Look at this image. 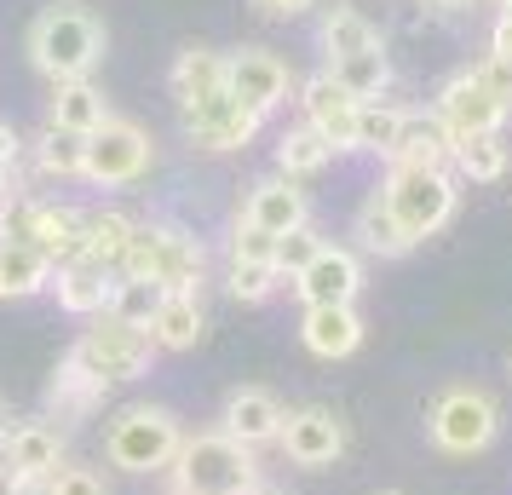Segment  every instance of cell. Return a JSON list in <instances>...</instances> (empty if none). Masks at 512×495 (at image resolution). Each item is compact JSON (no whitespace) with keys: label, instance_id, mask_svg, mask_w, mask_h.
<instances>
[{"label":"cell","instance_id":"1","mask_svg":"<svg viewBox=\"0 0 512 495\" xmlns=\"http://www.w3.org/2000/svg\"><path fill=\"white\" fill-rule=\"evenodd\" d=\"M98 58H104V24H98V12L75 6V0H58L29 24V64L47 75L52 87L58 81H87Z\"/></svg>","mask_w":512,"mask_h":495},{"label":"cell","instance_id":"2","mask_svg":"<svg viewBox=\"0 0 512 495\" xmlns=\"http://www.w3.org/2000/svg\"><path fill=\"white\" fill-rule=\"evenodd\" d=\"M173 495H254L259 490V461L254 449H242L225 432H196L173 455Z\"/></svg>","mask_w":512,"mask_h":495},{"label":"cell","instance_id":"3","mask_svg":"<svg viewBox=\"0 0 512 495\" xmlns=\"http://www.w3.org/2000/svg\"><path fill=\"white\" fill-rule=\"evenodd\" d=\"M202 242L185 236L179 225H139L127 254H121L116 277H133V283H156L162 294H196L202 288Z\"/></svg>","mask_w":512,"mask_h":495},{"label":"cell","instance_id":"4","mask_svg":"<svg viewBox=\"0 0 512 495\" xmlns=\"http://www.w3.org/2000/svg\"><path fill=\"white\" fill-rule=\"evenodd\" d=\"M179 444H185V426L162 403H133L104 432V455L121 472H167L173 455H179Z\"/></svg>","mask_w":512,"mask_h":495},{"label":"cell","instance_id":"5","mask_svg":"<svg viewBox=\"0 0 512 495\" xmlns=\"http://www.w3.org/2000/svg\"><path fill=\"white\" fill-rule=\"evenodd\" d=\"M380 196L392 202L397 225L415 236V242H426V236H438L455 219V196L461 190L449 179V167H392Z\"/></svg>","mask_w":512,"mask_h":495},{"label":"cell","instance_id":"6","mask_svg":"<svg viewBox=\"0 0 512 495\" xmlns=\"http://www.w3.org/2000/svg\"><path fill=\"white\" fill-rule=\"evenodd\" d=\"M426 426H432V444H438L443 455H478V449L495 444L501 409H495V398L478 392V386H449V392L432 403Z\"/></svg>","mask_w":512,"mask_h":495},{"label":"cell","instance_id":"7","mask_svg":"<svg viewBox=\"0 0 512 495\" xmlns=\"http://www.w3.org/2000/svg\"><path fill=\"white\" fill-rule=\"evenodd\" d=\"M75 363L87 369V375H98L104 386H116V380H139L144 369H150V357H156V346H150V334L133 329V323H116V317H98L93 329L75 340Z\"/></svg>","mask_w":512,"mask_h":495},{"label":"cell","instance_id":"8","mask_svg":"<svg viewBox=\"0 0 512 495\" xmlns=\"http://www.w3.org/2000/svg\"><path fill=\"white\" fill-rule=\"evenodd\" d=\"M150 156H156V144H150V133H144L139 121L110 116L98 133H87L81 179H93V185H133V179L150 173Z\"/></svg>","mask_w":512,"mask_h":495},{"label":"cell","instance_id":"9","mask_svg":"<svg viewBox=\"0 0 512 495\" xmlns=\"http://www.w3.org/2000/svg\"><path fill=\"white\" fill-rule=\"evenodd\" d=\"M179 110H185V133L202 144V150H242V144L259 133V121H265V116H254L231 87L196 98V104H179Z\"/></svg>","mask_w":512,"mask_h":495},{"label":"cell","instance_id":"10","mask_svg":"<svg viewBox=\"0 0 512 495\" xmlns=\"http://www.w3.org/2000/svg\"><path fill=\"white\" fill-rule=\"evenodd\" d=\"M277 444L288 449V461H294V467H334V461H340V449H346V426H340L334 409L311 403V409H294V415L282 421Z\"/></svg>","mask_w":512,"mask_h":495},{"label":"cell","instance_id":"11","mask_svg":"<svg viewBox=\"0 0 512 495\" xmlns=\"http://www.w3.org/2000/svg\"><path fill=\"white\" fill-rule=\"evenodd\" d=\"M300 104H305V127H317L328 139V150H357V98L334 81V75H311L300 87Z\"/></svg>","mask_w":512,"mask_h":495},{"label":"cell","instance_id":"12","mask_svg":"<svg viewBox=\"0 0 512 495\" xmlns=\"http://www.w3.org/2000/svg\"><path fill=\"white\" fill-rule=\"evenodd\" d=\"M225 87H231L254 116H265V110H277L282 98H288V64L265 47H242L236 58H225Z\"/></svg>","mask_w":512,"mask_h":495},{"label":"cell","instance_id":"13","mask_svg":"<svg viewBox=\"0 0 512 495\" xmlns=\"http://www.w3.org/2000/svg\"><path fill=\"white\" fill-rule=\"evenodd\" d=\"M357 288H363V265H357L351 248H323V254L294 277V294H300L305 306H351Z\"/></svg>","mask_w":512,"mask_h":495},{"label":"cell","instance_id":"14","mask_svg":"<svg viewBox=\"0 0 512 495\" xmlns=\"http://www.w3.org/2000/svg\"><path fill=\"white\" fill-rule=\"evenodd\" d=\"M282 421H288V409L277 403V392H265V386H236L231 398H225V438H236L242 449H259V444H277Z\"/></svg>","mask_w":512,"mask_h":495},{"label":"cell","instance_id":"15","mask_svg":"<svg viewBox=\"0 0 512 495\" xmlns=\"http://www.w3.org/2000/svg\"><path fill=\"white\" fill-rule=\"evenodd\" d=\"M438 121L455 133V139H466V133H501L507 110H501V104H495V98L472 81V70H466V75H455V81H443Z\"/></svg>","mask_w":512,"mask_h":495},{"label":"cell","instance_id":"16","mask_svg":"<svg viewBox=\"0 0 512 495\" xmlns=\"http://www.w3.org/2000/svg\"><path fill=\"white\" fill-rule=\"evenodd\" d=\"M0 467H12L18 478H52L64 467V432L52 421H18L6 438H0Z\"/></svg>","mask_w":512,"mask_h":495},{"label":"cell","instance_id":"17","mask_svg":"<svg viewBox=\"0 0 512 495\" xmlns=\"http://www.w3.org/2000/svg\"><path fill=\"white\" fill-rule=\"evenodd\" d=\"M455 156V133L438 121V110H403V127H397V144L386 162L392 167H449Z\"/></svg>","mask_w":512,"mask_h":495},{"label":"cell","instance_id":"18","mask_svg":"<svg viewBox=\"0 0 512 495\" xmlns=\"http://www.w3.org/2000/svg\"><path fill=\"white\" fill-rule=\"evenodd\" d=\"M242 225H254V231L265 236H288L294 225H311L305 219V190L294 185V179H259L254 190H248V202H242Z\"/></svg>","mask_w":512,"mask_h":495},{"label":"cell","instance_id":"19","mask_svg":"<svg viewBox=\"0 0 512 495\" xmlns=\"http://www.w3.org/2000/svg\"><path fill=\"white\" fill-rule=\"evenodd\" d=\"M300 340L311 357H328V363L351 357L363 346V317H357V306H305Z\"/></svg>","mask_w":512,"mask_h":495},{"label":"cell","instance_id":"20","mask_svg":"<svg viewBox=\"0 0 512 495\" xmlns=\"http://www.w3.org/2000/svg\"><path fill=\"white\" fill-rule=\"evenodd\" d=\"M52 288H58V306L70 317H104L110 311V288H116V271H104L93 260H70L52 271Z\"/></svg>","mask_w":512,"mask_h":495},{"label":"cell","instance_id":"21","mask_svg":"<svg viewBox=\"0 0 512 495\" xmlns=\"http://www.w3.org/2000/svg\"><path fill=\"white\" fill-rule=\"evenodd\" d=\"M104 380L98 375H87L75 357H64L58 363V375L47 380V415L52 421H93L98 409H104Z\"/></svg>","mask_w":512,"mask_h":495},{"label":"cell","instance_id":"22","mask_svg":"<svg viewBox=\"0 0 512 495\" xmlns=\"http://www.w3.org/2000/svg\"><path fill=\"white\" fill-rule=\"evenodd\" d=\"M104 121H110V104H104V93H98L93 81H58V87H52L47 127H58V133H75V139H87V133H98Z\"/></svg>","mask_w":512,"mask_h":495},{"label":"cell","instance_id":"23","mask_svg":"<svg viewBox=\"0 0 512 495\" xmlns=\"http://www.w3.org/2000/svg\"><path fill=\"white\" fill-rule=\"evenodd\" d=\"M81 242H87V213L81 208H52V202H41V213H35V254L58 271V265L81 260Z\"/></svg>","mask_w":512,"mask_h":495},{"label":"cell","instance_id":"24","mask_svg":"<svg viewBox=\"0 0 512 495\" xmlns=\"http://www.w3.org/2000/svg\"><path fill=\"white\" fill-rule=\"evenodd\" d=\"M202 329H208V317H202V300L196 294H162V306H156V317H150V346L156 352H190L196 340H202Z\"/></svg>","mask_w":512,"mask_h":495},{"label":"cell","instance_id":"25","mask_svg":"<svg viewBox=\"0 0 512 495\" xmlns=\"http://www.w3.org/2000/svg\"><path fill=\"white\" fill-rule=\"evenodd\" d=\"M357 242H363L369 254H380V260H403V254L415 248V236L397 225L392 202H386L380 190H369V202L357 208Z\"/></svg>","mask_w":512,"mask_h":495},{"label":"cell","instance_id":"26","mask_svg":"<svg viewBox=\"0 0 512 495\" xmlns=\"http://www.w3.org/2000/svg\"><path fill=\"white\" fill-rule=\"evenodd\" d=\"M167 87H173L179 104H196V98L219 93V87H225V52L185 47V52H179V64H173V75H167Z\"/></svg>","mask_w":512,"mask_h":495},{"label":"cell","instance_id":"27","mask_svg":"<svg viewBox=\"0 0 512 495\" xmlns=\"http://www.w3.org/2000/svg\"><path fill=\"white\" fill-rule=\"evenodd\" d=\"M133 219L121 208H98L87 213V242H81V260L104 265V271H121V254H127V242H133Z\"/></svg>","mask_w":512,"mask_h":495},{"label":"cell","instance_id":"28","mask_svg":"<svg viewBox=\"0 0 512 495\" xmlns=\"http://www.w3.org/2000/svg\"><path fill=\"white\" fill-rule=\"evenodd\" d=\"M52 288V265L35 254V248H12V242H0V300H29V294H41Z\"/></svg>","mask_w":512,"mask_h":495},{"label":"cell","instance_id":"29","mask_svg":"<svg viewBox=\"0 0 512 495\" xmlns=\"http://www.w3.org/2000/svg\"><path fill=\"white\" fill-rule=\"evenodd\" d=\"M323 47H328V64H340V58H357V52L380 47V29L357 6H334L323 18Z\"/></svg>","mask_w":512,"mask_h":495},{"label":"cell","instance_id":"30","mask_svg":"<svg viewBox=\"0 0 512 495\" xmlns=\"http://www.w3.org/2000/svg\"><path fill=\"white\" fill-rule=\"evenodd\" d=\"M328 75L346 87L357 104H374V98L392 87V64H386V52L369 47V52H357V58H340V64H328Z\"/></svg>","mask_w":512,"mask_h":495},{"label":"cell","instance_id":"31","mask_svg":"<svg viewBox=\"0 0 512 495\" xmlns=\"http://www.w3.org/2000/svg\"><path fill=\"white\" fill-rule=\"evenodd\" d=\"M455 173L461 179H472V185H489V179H501L507 173V144H501V133H466V139H455Z\"/></svg>","mask_w":512,"mask_h":495},{"label":"cell","instance_id":"32","mask_svg":"<svg viewBox=\"0 0 512 495\" xmlns=\"http://www.w3.org/2000/svg\"><path fill=\"white\" fill-rule=\"evenodd\" d=\"M334 162V150H328V139L317 133V127H288L277 144V167L282 179H305V173H323V167Z\"/></svg>","mask_w":512,"mask_h":495},{"label":"cell","instance_id":"33","mask_svg":"<svg viewBox=\"0 0 512 495\" xmlns=\"http://www.w3.org/2000/svg\"><path fill=\"white\" fill-rule=\"evenodd\" d=\"M156 306H162V288H156V283H133V277H116V288H110V311H104V317H116V323H133V329H150Z\"/></svg>","mask_w":512,"mask_h":495},{"label":"cell","instance_id":"34","mask_svg":"<svg viewBox=\"0 0 512 495\" xmlns=\"http://www.w3.org/2000/svg\"><path fill=\"white\" fill-rule=\"evenodd\" d=\"M81 150H87V139L47 127V133L35 139V162H41V173H47V179H81Z\"/></svg>","mask_w":512,"mask_h":495},{"label":"cell","instance_id":"35","mask_svg":"<svg viewBox=\"0 0 512 495\" xmlns=\"http://www.w3.org/2000/svg\"><path fill=\"white\" fill-rule=\"evenodd\" d=\"M397 127H403V110L397 104H357V150H380V156H392L397 144Z\"/></svg>","mask_w":512,"mask_h":495},{"label":"cell","instance_id":"36","mask_svg":"<svg viewBox=\"0 0 512 495\" xmlns=\"http://www.w3.org/2000/svg\"><path fill=\"white\" fill-rule=\"evenodd\" d=\"M323 248H328V242L311 231V225H294L288 236H277V254H271V265H277V277H288V283H294L305 265L323 254Z\"/></svg>","mask_w":512,"mask_h":495},{"label":"cell","instance_id":"37","mask_svg":"<svg viewBox=\"0 0 512 495\" xmlns=\"http://www.w3.org/2000/svg\"><path fill=\"white\" fill-rule=\"evenodd\" d=\"M35 213H41V202L35 196H6L0 202V242H12V248H35Z\"/></svg>","mask_w":512,"mask_h":495},{"label":"cell","instance_id":"38","mask_svg":"<svg viewBox=\"0 0 512 495\" xmlns=\"http://www.w3.org/2000/svg\"><path fill=\"white\" fill-rule=\"evenodd\" d=\"M277 265H231V294L236 300H248V306H259V300H271L277 294Z\"/></svg>","mask_w":512,"mask_h":495},{"label":"cell","instance_id":"39","mask_svg":"<svg viewBox=\"0 0 512 495\" xmlns=\"http://www.w3.org/2000/svg\"><path fill=\"white\" fill-rule=\"evenodd\" d=\"M271 254H277V236H265V231H254V225H242V219H236L231 265H271Z\"/></svg>","mask_w":512,"mask_h":495},{"label":"cell","instance_id":"40","mask_svg":"<svg viewBox=\"0 0 512 495\" xmlns=\"http://www.w3.org/2000/svg\"><path fill=\"white\" fill-rule=\"evenodd\" d=\"M472 81H478V87H484V93L495 98L501 110H512V58H501V52H489L484 64L472 70Z\"/></svg>","mask_w":512,"mask_h":495},{"label":"cell","instance_id":"41","mask_svg":"<svg viewBox=\"0 0 512 495\" xmlns=\"http://www.w3.org/2000/svg\"><path fill=\"white\" fill-rule=\"evenodd\" d=\"M52 495H104V478H98L93 467H64L52 472Z\"/></svg>","mask_w":512,"mask_h":495},{"label":"cell","instance_id":"42","mask_svg":"<svg viewBox=\"0 0 512 495\" xmlns=\"http://www.w3.org/2000/svg\"><path fill=\"white\" fill-rule=\"evenodd\" d=\"M254 6L265 12V18H300V12L317 6V0H254Z\"/></svg>","mask_w":512,"mask_h":495},{"label":"cell","instance_id":"43","mask_svg":"<svg viewBox=\"0 0 512 495\" xmlns=\"http://www.w3.org/2000/svg\"><path fill=\"white\" fill-rule=\"evenodd\" d=\"M489 52L512 58V12H501V18H495V29H489Z\"/></svg>","mask_w":512,"mask_h":495},{"label":"cell","instance_id":"44","mask_svg":"<svg viewBox=\"0 0 512 495\" xmlns=\"http://www.w3.org/2000/svg\"><path fill=\"white\" fill-rule=\"evenodd\" d=\"M18 150H24V139L0 121V167H18Z\"/></svg>","mask_w":512,"mask_h":495},{"label":"cell","instance_id":"45","mask_svg":"<svg viewBox=\"0 0 512 495\" xmlns=\"http://www.w3.org/2000/svg\"><path fill=\"white\" fill-rule=\"evenodd\" d=\"M12 495H52V478H18Z\"/></svg>","mask_w":512,"mask_h":495},{"label":"cell","instance_id":"46","mask_svg":"<svg viewBox=\"0 0 512 495\" xmlns=\"http://www.w3.org/2000/svg\"><path fill=\"white\" fill-rule=\"evenodd\" d=\"M18 190H24V185H18V167H0V202H6V196H18Z\"/></svg>","mask_w":512,"mask_h":495},{"label":"cell","instance_id":"47","mask_svg":"<svg viewBox=\"0 0 512 495\" xmlns=\"http://www.w3.org/2000/svg\"><path fill=\"white\" fill-rule=\"evenodd\" d=\"M12 490H18V472H12V467H0V495H12Z\"/></svg>","mask_w":512,"mask_h":495},{"label":"cell","instance_id":"48","mask_svg":"<svg viewBox=\"0 0 512 495\" xmlns=\"http://www.w3.org/2000/svg\"><path fill=\"white\" fill-rule=\"evenodd\" d=\"M438 12H466V6H478V0H432Z\"/></svg>","mask_w":512,"mask_h":495},{"label":"cell","instance_id":"49","mask_svg":"<svg viewBox=\"0 0 512 495\" xmlns=\"http://www.w3.org/2000/svg\"><path fill=\"white\" fill-rule=\"evenodd\" d=\"M12 432V409H6V398H0V438Z\"/></svg>","mask_w":512,"mask_h":495},{"label":"cell","instance_id":"50","mask_svg":"<svg viewBox=\"0 0 512 495\" xmlns=\"http://www.w3.org/2000/svg\"><path fill=\"white\" fill-rule=\"evenodd\" d=\"M254 495H282V490H265V484H259V490H254Z\"/></svg>","mask_w":512,"mask_h":495},{"label":"cell","instance_id":"51","mask_svg":"<svg viewBox=\"0 0 512 495\" xmlns=\"http://www.w3.org/2000/svg\"><path fill=\"white\" fill-rule=\"evenodd\" d=\"M501 6H507V12H512V0H501Z\"/></svg>","mask_w":512,"mask_h":495}]
</instances>
